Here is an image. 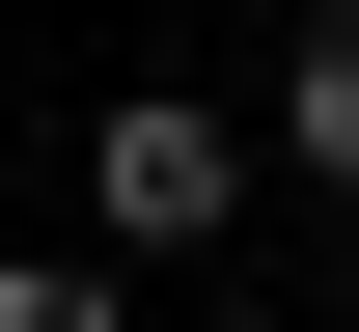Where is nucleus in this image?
Instances as JSON below:
<instances>
[{"mask_svg":"<svg viewBox=\"0 0 359 332\" xmlns=\"http://www.w3.org/2000/svg\"><path fill=\"white\" fill-rule=\"evenodd\" d=\"M194 332H276V305H194Z\"/></svg>","mask_w":359,"mask_h":332,"instance_id":"obj_4","label":"nucleus"},{"mask_svg":"<svg viewBox=\"0 0 359 332\" xmlns=\"http://www.w3.org/2000/svg\"><path fill=\"white\" fill-rule=\"evenodd\" d=\"M276 166L359 194V0H304V55H276Z\"/></svg>","mask_w":359,"mask_h":332,"instance_id":"obj_2","label":"nucleus"},{"mask_svg":"<svg viewBox=\"0 0 359 332\" xmlns=\"http://www.w3.org/2000/svg\"><path fill=\"white\" fill-rule=\"evenodd\" d=\"M0 332H111V277L83 249H0Z\"/></svg>","mask_w":359,"mask_h":332,"instance_id":"obj_3","label":"nucleus"},{"mask_svg":"<svg viewBox=\"0 0 359 332\" xmlns=\"http://www.w3.org/2000/svg\"><path fill=\"white\" fill-rule=\"evenodd\" d=\"M83 222H111V249H222V222H249V139H222L194 84H138L111 139H83Z\"/></svg>","mask_w":359,"mask_h":332,"instance_id":"obj_1","label":"nucleus"}]
</instances>
